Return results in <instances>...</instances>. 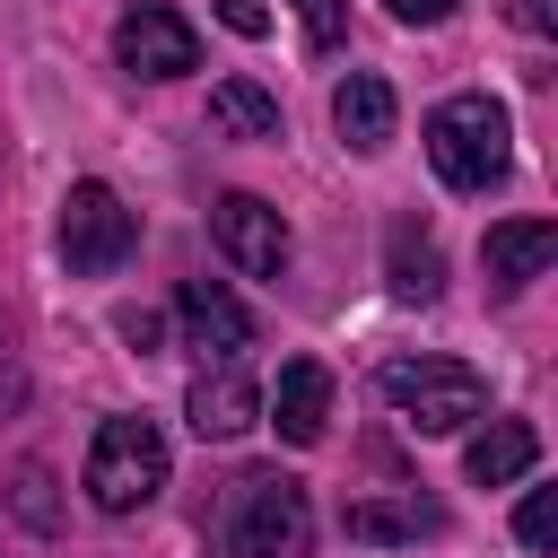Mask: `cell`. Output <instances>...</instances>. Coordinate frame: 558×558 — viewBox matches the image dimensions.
I'll use <instances>...</instances> for the list:
<instances>
[{
  "label": "cell",
  "instance_id": "2e32d148",
  "mask_svg": "<svg viewBox=\"0 0 558 558\" xmlns=\"http://www.w3.org/2000/svg\"><path fill=\"white\" fill-rule=\"evenodd\" d=\"M209 131L218 140H279V96L262 78H218L209 87Z\"/></svg>",
  "mask_w": 558,
  "mask_h": 558
},
{
  "label": "cell",
  "instance_id": "cb8c5ba5",
  "mask_svg": "<svg viewBox=\"0 0 558 558\" xmlns=\"http://www.w3.org/2000/svg\"><path fill=\"white\" fill-rule=\"evenodd\" d=\"M523 26H532V35H549V26H558V0H523Z\"/></svg>",
  "mask_w": 558,
  "mask_h": 558
},
{
  "label": "cell",
  "instance_id": "603a6c76",
  "mask_svg": "<svg viewBox=\"0 0 558 558\" xmlns=\"http://www.w3.org/2000/svg\"><path fill=\"white\" fill-rule=\"evenodd\" d=\"M384 9H392L401 26H445V17L462 9V0H384Z\"/></svg>",
  "mask_w": 558,
  "mask_h": 558
},
{
  "label": "cell",
  "instance_id": "5b68a950",
  "mask_svg": "<svg viewBox=\"0 0 558 558\" xmlns=\"http://www.w3.org/2000/svg\"><path fill=\"white\" fill-rule=\"evenodd\" d=\"M52 244H61V262L78 270V279H105V270H122L131 262V244H140V209L113 192V183H70L61 192V227H52Z\"/></svg>",
  "mask_w": 558,
  "mask_h": 558
},
{
  "label": "cell",
  "instance_id": "4fadbf2b",
  "mask_svg": "<svg viewBox=\"0 0 558 558\" xmlns=\"http://www.w3.org/2000/svg\"><path fill=\"white\" fill-rule=\"evenodd\" d=\"M392 113H401V105H392V87H384L375 70H349V78H340V96H331V131H340L357 157L392 148Z\"/></svg>",
  "mask_w": 558,
  "mask_h": 558
},
{
  "label": "cell",
  "instance_id": "8992f818",
  "mask_svg": "<svg viewBox=\"0 0 558 558\" xmlns=\"http://www.w3.org/2000/svg\"><path fill=\"white\" fill-rule=\"evenodd\" d=\"M113 61H122L131 78H192V70H201V35H192L183 9L140 0V9H122V26H113Z\"/></svg>",
  "mask_w": 558,
  "mask_h": 558
},
{
  "label": "cell",
  "instance_id": "9a60e30c",
  "mask_svg": "<svg viewBox=\"0 0 558 558\" xmlns=\"http://www.w3.org/2000/svg\"><path fill=\"white\" fill-rule=\"evenodd\" d=\"M340 523H349V541H418V532H445V506L410 488V497H357Z\"/></svg>",
  "mask_w": 558,
  "mask_h": 558
},
{
  "label": "cell",
  "instance_id": "e0dca14e",
  "mask_svg": "<svg viewBox=\"0 0 558 558\" xmlns=\"http://www.w3.org/2000/svg\"><path fill=\"white\" fill-rule=\"evenodd\" d=\"M0 497H9V514H17L35 541L61 532V480H52V462H35V453L9 462V471H0Z\"/></svg>",
  "mask_w": 558,
  "mask_h": 558
},
{
  "label": "cell",
  "instance_id": "8fae6325",
  "mask_svg": "<svg viewBox=\"0 0 558 558\" xmlns=\"http://www.w3.org/2000/svg\"><path fill=\"white\" fill-rule=\"evenodd\" d=\"M262 410H270V427L288 445H323V427H331V366L323 357H288L279 366V392Z\"/></svg>",
  "mask_w": 558,
  "mask_h": 558
},
{
  "label": "cell",
  "instance_id": "3957f363",
  "mask_svg": "<svg viewBox=\"0 0 558 558\" xmlns=\"http://www.w3.org/2000/svg\"><path fill=\"white\" fill-rule=\"evenodd\" d=\"M384 401L401 410V427L418 436H462L488 410V375L462 357H392L384 366Z\"/></svg>",
  "mask_w": 558,
  "mask_h": 558
},
{
  "label": "cell",
  "instance_id": "d6986e66",
  "mask_svg": "<svg viewBox=\"0 0 558 558\" xmlns=\"http://www.w3.org/2000/svg\"><path fill=\"white\" fill-rule=\"evenodd\" d=\"M296 9V26H305V52H331L340 35H349V0H288Z\"/></svg>",
  "mask_w": 558,
  "mask_h": 558
},
{
  "label": "cell",
  "instance_id": "ba28073f",
  "mask_svg": "<svg viewBox=\"0 0 558 558\" xmlns=\"http://www.w3.org/2000/svg\"><path fill=\"white\" fill-rule=\"evenodd\" d=\"M174 323H183V349H201V366H227V357L253 349V305L227 279H183L174 288Z\"/></svg>",
  "mask_w": 558,
  "mask_h": 558
},
{
  "label": "cell",
  "instance_id": "9c48e42d",
  "mask_svg": "<svg viewBox=\"0 0 558 558\" xmlns=\"http://www.w3.org/2000/svg\"><path fill=\"white\" fill-rule=\"evenodd\" d=\"M183 418H192V436H201V445H227V436L262 427V392H253V375L227 357V366H201V375H192Z\"/></svg>",
  "mask_w": 558,
  "mask_h": 558
},
{
  "label": "cell",
  "instance_id": "277c9868",
  "mask_svg": "<svg viewBox=\"0 0 558 558\" xmlns=\"http://www.w3.org/2000/svg\"><path fill=\"white\" fill-rule=\"evenodd\" d=\"M166 488V436H157V418H105L96 427V445H87V497H96V514H140L148 497Z\"/></svg>",
  "mask_w": 558,
  "mask_h": 558
},
{
  "label": "cell",
  "instance_id": "7a4b0ae2",
  "mask_svg": "<svg viewBox=\"0 0 558 558\" xmlns=\"http://www.w3.org/2000/svg\"><path fill=\"white\" fill-rule=\"evenodd\" d=\"M427 166H436L445 192H497L506 166H514V122H506V105L480 96V87L445 96V105L427 113Z\"/></svg>",
  "mask_w": 558,
  "mask_h": 558
},
{
  "label": "cell",
  "instance_id": "7c38bea8",
  "mask_svg": "<svg viewBox=\"0 0 558 558\" xmlns=\"http://www.w3.org/2000/svg\"><path fill=\"white\" fill-rule=\"evenodd\" d=\"M384 288L401 305H436L445 296V253H436V235L418 218H392V235H384Z\"/></svg>",
  "mask_w": 558,
  "mask_h": 558
},
{
  "label": "cell",
  "instance_id": "ffe728a7",
  "mask_svg": "<svg viewBox=\"0 0 558 558\" xmlns=\"http://www.w3.org/2000/svg\"><path fill=\"white\" fill-rule=\"evenodd\" d=\"M26 410V366H17V340L0 331V418H17Z\"/></svg>",
  "mask_w": 558,
  "mask_h": 558
},
{
  "label": "cell",
  "instance_id": "52a82bcc",
  "mask_svg": "<svg viewBox=\"0 0 558 558\" xmlns=\"http://www.w3.org/2000/svg\"><path fill=\"white\" fill-rule=\"evenodd\" d=\"M209 235H218V253H227L244 279H279V270H288V218H279L262 192H218V201H209Z\"/></svg>",
  "mask_w": 558,
  "mask_h": 558
},
{
  "label": "cell",
  "instance_id": "5bb4252c",
  "mask_svg": "<svg viewBox=\"0 0 558 558\" xmlns=\"http://www.w3.org/2000/svg\"><path fill=\"white\" fill-rule=\"evenodd\" d=\"M532 462H541V427H532V418H488V427L471 436V453H462V471H471L480 488H514Z\"/></svg>",
  "mask_w": 558,
  "mask_h": 558
},
{
  "label": "cell",
  "instance_id": "ac0fdd59",
  "mask_svg": "<svg viewBox=\"0 0 558 558\" xmlns=\"http://www.w3.org/2000/svg\"><path fill=\"white\" fill-rule=\"evenodd\" d=\"M514 541H523L532 558L558 549V488H523V506H514Z\"/></svg>",
  "mask_w": 558,
  "mask_h": 558
},
{
  "label": "cell",
  "instance_id": "30bf717a",
  "mask_svg": "<svg viewBox=\"0 0 558 558\" xmlns=\"http://www.w3.org/2000/svg\"><path fill=\"white\" fill-rule=\"evenodd\" d=\"M549 262H558V227H549V218H497L488 244H480V270H488L497 296H523Z\"/></svg>",
  "mask_w": 558,
  "mask_h": 558
},
{
  "label": "cell",
  "instance_id": "7402d4cb",
  "mask_svg": "<svg viewBox=\"0 0 558 558\" xmlns=\"http://www.w3.org/2000/svg\"><path fill=\"white\" fill-rule=\"evenodd\" d=\"M113 331H122V340H131V349H140V357H148V349H157V331H166V323H157V314H148V305H122V314H113Z\"/></svg>",
  "mask_w": 558,
  "mask_h": 558
},
{
  "label": "cell",
  "instance_id": "44dd1931",
  "mask_svg": "<svg viewBox=\"0 0 558 558\" xmlns=\"http://www.w3.org/2000/svg\"><path fill=\"white\" fill-rule=\"evenodd\" d=\"M218 26L227 35H270V0H218Z\"/></svg>",
  "mask_w": 558,
  "mask_h": 558
},
{
  "label": "cell",
  "instance_id": "6da1fadb",
  "mask_svg": "<svg viewBox=\"0 0 558 558\" xmlns=\"http://www.w3.org/2000/svg\"><path fill=\"white\" fill-rule=\"evenodd\" d=\"M201 541L218 558H305L314 549V497H305V480H288L270 462L235 471V480H218V497L201 514Z\"/></svg>",
  "mask_w": 558,
  "mask_h": 558
}]
</instances>
